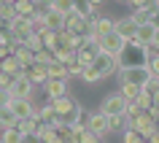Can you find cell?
<instances>
[{
	"label": "cell",
	"mask_w": 159,
	"mask_h": 143,
	"mask_svg": "<svg viewBox=\"0 0 159 143\" xmlns=\"http://www.w3.org/2000/svg\"><path fill=\"white\" fill-rule=\"evenodd\" d=\"M86 127L94 130V132H100V135H108V113H102V111L92 113V116L86 119Z\"/></svg>",
	"instance_id": "cell-16"
},
{
	"label": "cell",
	"mask_w": 159,
	"mask_h": 143,
	"mask_svg": "<svg viewBox=\"0 0 159 143\" xmlns=\"http://www.w3.org/2000/svg\"><path fill=\"white\" fill-rule=\"evenodd\" d=\"M0 138H3V143H19V141H25V135L19 132V127H16V124H14V127H6Z\"/></svg>",
	"instance_id": "cell-28"
},
{
	"label": "cell",
	"mask_w": 159,
	"mask_h": 143,
	"mask_svg": "<svg viewBox=\"0 0 159 143\" xmlns=\"http://www.w3.org/2000/svg\"><path fill=\"white\" fill-rule=\"evenodd\" d=\"M43 92H46V97H49V100L67 95V78H49V81L43 84Z\"/></svg>",
	"instance_id": "cell-12"
},
{
	"label": "cell",
	"mask_w": 159,
	"mask_h": 143,
	"mask_svg": "<svg viewBox=\"0 0 159 143\" xmlns=\"http://www.w3.org/2000/svg\"><path fill=\"white\" fill-rule=\"evenodd\" d=\"M0 70H3V73H11V76H19V73H22V65H19V59L14 57V54H8V57L0 59Z\"/></svg>",
	"instance_id": "cell-22"
},
{
	"label": "cell",
	"mask_w": 159,
	"mask_h": 143,
	"mask_svg": "<svg viewBox=\"0 0 159 143\" xmlns=\"http://www.w3.org/2000/svg\"><path fill=\"white\" fill-rule=\"evenodd\" d=\"M127 103H129V100L119 92V95L105 97V103L100 105V111H102V113H108V116H111V113H124V111H127Z\"/></svg>",
	"instance_id": "cell-10"
},
{
	"label": "cell",
	"mask_w": 159,
	"mask_h": 143,
	"mask_svg": "<svg viewBox=\"0 0 159 143\" xmlns=\"http://www.w3.org/2000/svg\"><path fill=\"white\" fill-rule=\"evenodd\" d=\"M124 141L127 143H138V141H143V135L135 130V127H124Z\"/></svg>",
	"instance_id": "cell-37"
},
{
	"label": "cell",
	"mask_w": 159,
	"mask_h": 143,
	"mask_svg": "<svg viewBox=\"0 0 159 143\" xmlns=\"http://www.w3.org/2000/svg\"><path fill=\"white\" fill-rule=\"evenodd\" d=\"M92 65L97 67V73H100L102 78H108V76H113V73L119 70V59H116V54H111V51H102V49H100Z\"/></svg>",
	"instance_id": "cell-5"
},
{
	"label": "cell",
	"mask_w": 159,
	"mask_h": 143,
	"mask_svg": "<svg viewBox=\"0 0 159 143\" xmlns=\"http://www.w3.org/2000/svg\"><path fill=\"white\" fill-rule=\"evenodd\" d=\"M148 46L140 41H124V46H121V51L116 54L119 59V67H135V65H148Z\"/></svg>",
	"instance_id": "cell-1"
},
{
	"label": "cell",
	"mask_w": 159,
	"mask_h": 143,
	"mask_svg": "<svg viewBox=\"0 0 159 143\" xmlns=\"http://www.w3.org/2000/svg\"><path fill=\"white\" fill-rule=\"evenodd\" d=\"M41 38H43V46L54 51V46H57V30H51V27H46V30L41 33Z\"/></svg>",
	"instance_id": "cell-31"
},
{
	"label": "cell",
	"mask_w": 159,
	"mask_h": 143,
	"mask_svg": "<svg viewBox=\"0 0 159 143\" xmlns=\"http://www.w3.org/2000/svg\"><path fill=\"white\" fill-rule=\"evenodd\" d=\"M124 127H127L124 113H111L108 116V132H116V130H124Z\"/></svg>",
	"instance_id": "cell-29"
},
{
	"label": "cell",
	"mask_w": 159,
	"mask_h": 143,
	"mask_svg": "<svg viewBox=\"0 0 159 143\" xmlns=\"http://www.w3.org/2000/svg\"><path fill=\"white\" fill-rule=\"evenodd\" d=\"M49 103L54 105V111H57V113H59L62 119H65L67 113H70V111H75V108H78V103H75V100H70L67 95H62V97H54V100H49Z\"/></svg>",
	"instance_id": "cell-17"
},
{
	"label": "cell",
	"mask_w": 159,
	"mask_h": 143,
	"mask_svg": "<svg viewBox=\"0 0 159 143\" xmlns=\"http://www.w3.org/2000/svg\"><path fill=\"white\" fill-rule=\"evenodd\" d=\"M3 3H8V6H14V0H3Z\"/></svg>",
	"instance_id": "cell-45"
},
{
	"label": "cell",
	"mask_w": 159,
	"mask_h": 143,
	"mask_svg": "<svg viewBox=\"0 0 159 143\" xmlns=\"http://www.w3.org/2000/svg\"><path fill=\"white\" fill-rule=\"evenodd\" d=\"M140 89H143V86H138V84H124V81H121V95H124L127 100H138Z\"/></svg>",
	"instance_id": "cell-32"
},
{
	"label": "cell",
	"mask_w": 159,
	"mask_h": 143,
	"mask_svg": "<svg viewBox=\"0 0 159 143\" xmlns=\"http://www.w3.org/2000/svg\"><path fill=\"white\" fill-rule=\"evenodd\" d=\"M33 113H38V119H41L43 124H54V127L62 124V116L54 111V105H51V103H49V105H41V108H35Z\"/></svg>",
	"instance_id": "cell-14"
},
{
	"label": "cell",
	"mask_w": 159,
	"mask_h": 143,
	"mask_svg": "<svg viewBox=\"0 0 159 143\" xmlns=\"http://www.w3.org/2000/svg\"><path fill=\"white\" fill-rule=\"evenodd\" d=\"M14 57L19 59V65L25 67V65H30V62L35 59V51L30 49V46H25V43H19L16 49H14Z\"/></svg>",
	"instance_id": "cell-23"
},
{
	"label": "cell",
	"mask_w": 159,
	"mask_h": 143,
	"mask_svg": "<svg viewBox=\"0 0 159 143\" xmlns=\"http://www.w3.org/2000/svg\"><path fill=\"white\" fill-rule=\"evenodd\" d=\"M25 46H30L33 51H41V49H43V38H41V33H33V35L25 41Z\"/></svg>",
	"instance_id": "cell-35"
},
{
	"label": "cell",
	"mask_w": 159,
	"mask_h": 143,
	"mask_svg": "<svg viewBox=\"0 0 159 143\" xmlns=\"http://www.w3.org/2000/svg\"><path fill=\"white\" fill-rule=\"evenodd\" d=\"M67 70H70V76H81V73H84V65H81L78 59H70V62H67Z\"/></svg>",
	"instance_id": "cell-38"
},
{
	"label": "cell",
	"mask_w": 159,
	"mask_h": 143,
	"mask_svg": "<svg viewBox=\"0 0 159 143\" xmlns=\"http://www.w3.org/2000/svg\"><path fill=\"white\" fill-rule=\"evenodd\" d=\"M51 8L59 11V14H70V11L75 8V0H54V3H51Z\"/></svg>",
	"instance_id": "cell-34"
},
{
	"label": "cell",
	"mask_w": 159,
	"mask_h": 143,
	"mask_svg": "<svg viewBox=\"0 0 159 143\" xmlns=\"http://www.w3.org/2000/svg\"><path fill=\"white\" fill-rule=\"evenodd\" d=\"M129 3L138 8V6H151V3H157V0H129Z\"/></svg>",
	"instance_id": "cell-41"
},
{
	"label": "cell",
	"mask_w": 159,
	"mask_h": 143,
	"mask_svg": "<svg viewBox=\"0 0 159 143\" xmlns=\"http://www.w3.org/2000/svg\"><path fill=\"white\" fill-rule=\"evenodd\" d=\"M11 111L16 113V119H25V116H30L35 108L30 105V97H14V100H11Z\"/></svg>",
	"instance_id": "cell-20"
},
{
	"label": "cell",
	"mask_w": 159,
	"mask_h": 143,
	"mask_svg": "<svg viewBox=\"0 0 159 143\" xmlns=\"http://www.w3.org/2000/svg\"><path fill=\"white\" fill-rule=\"evenodd\" d=\"M135 103H138V105H140L143 111H148L151 105H154V92L143 86V89H140V95H138V100H135Z\"/></svg>",
	"instance_id": "cell-30"
},
{
	"label": "cell",
	"mask_w": 159,
	"mask_h": 143,
	"mask_svg": "<svg viewBox=\"0 0 159 143\" xmlns=\"http://www.w3.org/2000/svg\"><path fill=\"white\" fill-rule=\"evenodd\" d=\"M81 78H84L86 84H94V81H100V73H97V67L94 65H84V73H81Z\"/></svg>",
	"instance_id": "cell-33"
},
{
	"label": "cell",
	"mask_w": 159,
	"mask_h": 143,
	"mask_svg": "<svg viewBox=\"0 0 159 143\" xmlns=\"http://www.w3.org/2000/svg\"><path fill=\"white\" fill-rule=\"evenodd\" d=\"M8 30H11V38L16 43H25L30 35H33V25H30V16H14L8 19Z\"/></svg>",
	"instance_id": "cell-4"
},
{
	"label": "cell",
	"mask_w": 159,
	"mask_h": 143,
	"mask_svg": "<svg viewBox=\"0 0 159 143\" xmlns=\"http://www.w3.org/2000/svg\"><path fill=\"white\" fill-rule=\"evenodd\" d=\"M151 46H159V25H157V35H154V43Z\"/></svg>",
	"instance_id": "cell-42"
},
{
	"label": "cell",
	"mask_w": 159,
	"mask_h": 143,
	"mask_svg": "<svg viewBox=\"0 0 159 143\" xmlns=\"http://www.w3.org/2000/svg\"><path fill=\"white\" fill-rule=\"evenodd\" d=\"M11 81H14V76H11V73H3V70H0V86H11Z\"/></svg>",
	"instance_id": "cell-40"
},
{
	"label": "cell",
	"mask_w": 159,
	"mask_h": 143,
	"mask_svg": "<svg viewBox=\"0 0 159 143\" xmlns=\"http://www.w3.org/2000/svg\"><path fill=\"white\" fill-rule=\"evenodd\" d=\"M113 30V19L111 16H94V35L100 38V35H105V33H111Z\"/></svg>",
	"instance_id": "cell-27"
},
{
	"label": "cell",
	"mask_w": 159,
	"mask_h": 143,
	"mask_svg": "<svg viewBox=\"0 0 159 143\" xmlns=\"http://www.w3.org/2000/svg\"><path fill=\"white\" fill-rule=\"evenodd\" d=\"M97 43H100V49H102V51L119 54V51H121V46H124V38H121V35H119L116 30H111V33L100 35V38H97Z\"/></svg>",
	"instance_id": "cell-9"
},
{
	"label": "cell",
	"mask_w": 159,
	"mask_h": 143,
	"mask_svg": "<svg viewBox=\"0 0 159 143\" xmlns=\"http://www.w3.org/2000/svg\"><path fill=\"white\" fill-rule=\"evenodd\" d=\"M6 25H8V22H6V19L0 16V30H3V27H6Z\"/></svg>",
	"instance_id": "cell-44"
},
{
	"label": "cell",
	"mask_w": 159,
	"mask_h": 143,
	"mask_svg": "<svg viewBox=\"0 0 159 143\" xmlns=\"http://www.w3.org/2000/svg\"><path fill=\"white\" fill-rule=\"evenodd\" d=\"M46 27H51V30H62V27H65V14L49 8V11H46Z\"/></svg>",
	"instance_id": "cell-24"
},
{
	"label": "cell",
	"mask_w": 159,
	"mask_h": 143,
	"mask_svg": "<svg viewBox=\"0 0 159 143\" xmlns=\"http://www.w3.org/2000/svg\"><path fill=\"white\" fill-rule=\"evenodd\" d=\"M154 35H157V25H154V22H140V25H138V33H135V41L151 46V43H154Z\"/></svg>",
	"instance_id": "cell-15"
},
{
	"label": "cell",
	"mask_w": 159,
	"mask_h": 143,
	"mask_svg": "<svg viewBox=\"0 0 159 143\" xmlns=\"http://www.w3.org/2000/svg\"><path fill=\"white\" fill-rule=\"evenodd\" d=\"M113 30H116L124 41H132L135 38V33H138V22H135L132 16H124V19H116L113 22Z\"/></svg>",
	"instance_id": "cell-11"
},
{
	"label": "cell",
	"mask_w": 159,
	"mask_h": 143,
	"mask_svg": "<svg viewBox=\"0 0 159 143\" xmlns=\"http://www.w3.org/2000/svg\"><path fill=\"white\" fill-rule=\"evenodd\" d=\"M119 78L124 84H138V86H146L151 81V70L148 65H135V67H119Z\"/></svg>",
	"instance_id": "cell-2"
},
{
	"label": "cell",
	"mask_w": 159,
	"mask_h": 143,
	"mask_svg": "<svg viewBox=\"0 0 159 143\" xmlns=\"http://www.w3.org/2000/svg\"><path fill=\"white\" fill-rule=\"evenodd\" d=\"M11 100H14L11 89L8 86H0V105H11Z\"/></svg>",
	"instance_id": "cell-39"
},
{
	"label": "cell",
	"mask_w": 159,
	"mask_h": 143,
	"mask_svg": "<svg viewBox=\"0 0 159 143\" xmlns=\"http://www.w3.org/2000/svg\"><path fill=\"white\" fill-rule=\"evenodd\" d=\"M19 119L16 113L11 111V105H0V130H6V127H14Z\"/></svg>",
	"instance_id": "cell-26"
},
{
	"label": "cell",
	"mask_w": 159,
	"mask_h": 143,
	"mask_svg": "<svg viewBox=\"0 0 159 143\" xmlns=\"http://www.w3.org/2000/svg\"><path fill=\"white\" fill-rule=\"evenodd\" d=\"M33 138H35V141H43V143H57V141H59L57 127H54V124H43V122H41V127L35 130Z\"/></svg>",
	"instance_id": "cell-18"
},
{
	"label": "cell",
	"mask_w": 159,
	"mask_h": 143,
	"mask_svg": "<svg viewBox=\"0 0 159 143\" xmlns=\"http://www.w3.org/2000/svg\"><path fill=\"white\" fill-rule=\"evenodd\" d=\"M127 127H135V130L143 135V141H148V135L154 132V130H159V119L154 116L151 111H140V113H138Z\"/></svg>",
	"instance_id": "cell-3"
},
{
	"label": "cell",
	"mask_w": 159,
	"mask_h": 143,
	"mask_svg": "<svg viewBox=\"0 0 159 143\" xmlns=\"http://www.w3.org/2000/svg\"><path fill=\"white\" fill-rule=\"evenodd\" d=\"M89 3H92V6H94V8H97V6H100V3H102V0H89Z\"/></svg>",
	"instance_id": "cell-43"
},
{
	"label": "cell",
	"mask_w": 159,
	"mask_h": 143,
	"mask_svg": "<svg viewBox=\"0 0 159 143\" xmlns=\"http://www.w3.org/2000/svg\"><path fill=\"white\" fill-rule=\"evenodd\" d=\"M51 59H54V51L46 49V46H43L41 51H35V62H43V65H49Z\"/></svg>",
	"instance_id": "cell-36"
},
{
	"label": "cell",
	"mask_w": 159,
	"mask_h": 143,
	"mask_svg": "<svg viewBox=\"0 0 159 143\" xmlns=\"http://www.w3.org/2000/svg\"><path fill=\"white\" fill-rule=\"evenodd\" d=\"M35 0H14V11H16L19 16H33L35 14Z\"/></svg>",
	"instance_id": "cell-25"
},
{
	"label": "cell",
	"mask_w": 159,
	"mask_h": 143,
	"mask_svg": "<svg viewBox=\"0 0 159 143\" xmlns=\"http://www.w3.org/2000/svg\"><path fill=\"white\" fill-rule=\"evenodd\" d=\"M49 78H70V70H67V62L62 59H51L49 62Z\"/></svg>",
	"instance_id": "cell-21"
},
{
	"label": "cell",
	"mask_w": 159,
	"mask_h": 143,
	"mask_svg": "<svg viewBox=\"0 0 159 143\" xmlns=\"http://www.w3.org/2000/svg\"><path fill=\"white\" fill-rule=\"evenodd\" d=\"M22 73H25L30 81H33L35 86H41V84H46L49 81V65H43V62H30V65H25L22 67Z\"/></svg>",
	"instance_id": "cell-6"
},
{
	"label": "cell",
	"mask_w": 159,
	"mask_h": 143,
	"mask_svg": "<svg viewBox=\"0 0 159 143\" xmlns=\"http://www.w3.org/2000/svg\"><path fill=\"white\" fill-rule=\"evenodd\" d=\"M33 81H30V78L25 76V73H19V76H14V81H11V95H14V97H33Z\"/></svg>",
	"instance_id": "cell-8"
},
{
	"label": "cell",
	"mask_w": 159,
	"mask_h": 143,
	"mask_svg": "<svg viewBox=\"0 0 159 143\" xmlns=\"http://www.w3.org/2000/svg\"><path fill=\"white\" fill-rule=\"evenodd\" d=\"M121 3H129V0H121Z\"/></svg>",
	"instance_id": "cell-46"
},
{
	"label": "cell",
	"mask_w": 159,
	"mask_h": 143,
	"mask_svg": "<svg viewBox=\"0 0 159 143\" xmlns=\"http://www.w3.org/2000/svg\"><path fill=\"white\" fill-rule=\"evenodd\" d=\"M16 127H19V132L25 135V141H30V138L35 135V130L41 127V119H38V113H30V116L19 119V122H16Z\"/></svg>",
	"instance_id": "cell-13"
},
{
	"label": "cell",
	"mask_w": 159,
	"mask_h": 143,
	"mask_svg": "<svg viewBox=\"0 0 159 143\" xmlns=\"http://www.w3.org/2000/svg\"><path fill=\"white\" fill-rule=\"evenodd\" d=\"M97 51H100V43H97V35H94V38H86V43L75 51V59L81 65H92L94 57H97Z\"/></svg>",
	"instance_id": "cell-7"
},
{
	"label": "cell",
	"mask_w": 159,
	"mask_h": 143,
	"mask_svg": "<svg viewBox=\"0 0 159 143\" xmlns=\"http://www.w3.org/2000/svg\"><path fill=\"white\" fill-rule=\"evenodd\" d=\"M157 8H159V0L157 3H151V6H138V8L132 11V19L140 25V22H151L154 19V14H157Z\"/></svg>",
	"instance_id": "cell-19"
}]
</instances>
